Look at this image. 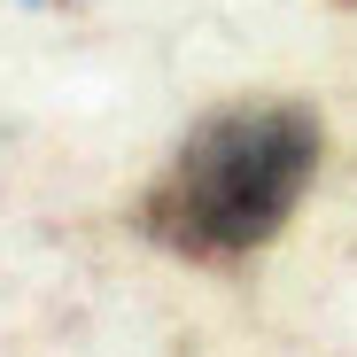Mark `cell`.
<instances>
[{
  "label": "cell",
  "instance_id": "cell-1",
  "mask_svg": "<svg viewBox=\"0 0 357 357\" xmlns=\"http://www.w3.org/2000/svg\"><path fill=\"white\" fill-rule=\"evenodd\" d=\"M311 163H319L311 109L287 101L225 109L148 187V233L178 257H249L287 225L295 195L311 187Z\"/></svg>",
  "mask_w": 357,
  "mask_h": 357
}]
</instances>
